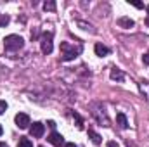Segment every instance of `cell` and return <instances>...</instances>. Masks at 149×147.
<instances>
[{
  "label": "cell",
  "mask_w": 149,
  "mask_h": 147,
  "mask_svg": "<svg viewBox=\"0 0 149 147\" xmlns=\"http://www.w3.org/2000/svg\"><path fill=\"white\" fill-rule=\"evenodd\" d=\"M61 52H63V55H61V59L63 61H71L74 59L80 52H81V45H71V43H68V42H63L61 43Z\"/></svg>",
  "instance_id": "6da1fadb"
},
{
  "label": "cell",
  "mask_w": 149,
  "mask_h": 147,
  "mask_svg": "<svg viewBox=\"0 0 149 147\" xmlns=\"http://www.w3.org/2000/svg\"><path fill=\"white\" fill-rule=\"evenodd\" d=\"M3 47L9 52H16V50H21L24 47V40L19 35H9L3 38Z\"/></svg>",
  "instance_id": "7a4b0ae2"
},
{
  "label": "cell",
  "mask_w": 149,
  "mask_h": 147,
  "mask_svg": "<svg viewBox=\"0 0 149 147\" xmlns=\"http://www.w3.org/2000/svg\"><path fill=\"white\" fill-rule=\"evenodd\" d=\"M40 49H42V52L45 54V55H49L50 52H52V49H54V43H52V33L50 31H45L42 38H40Z\"/></svg>",
  "instance_id": "3957f363"
},
{
  "label": "cell",
  "mask_w": 149,
  "mask_h": 147,
  "mask_svg": "<svg viewBox=\"0 0 149 147\" xmlns=\"http://www.w3.org/2000/svg\"><path fill=\"white\" fill-rule=\"evenodd\" d=\"M14 121H16V126H17V128H21V130H24V128H28V126L31 125V121H30V116H28V114H24V112H19V114H16Z\"/></svg>",
  "instance_id": "277c9868"
},
{
  "label": "cell",
  "mask_w": 149,
  "mask_h": 147,
  "mask_svg": "<svg viewBox=\"0 0 149 147\" xmlns=\"http://www.w3.org/2000/svg\"><path fill=\"white\" fill-rule=\"evenodd\" d=\"M43 132H45V125L40 123V121L33 123V125L30 126V135H31L33 139H40V137L43 135Z\"/></svg>",
  "instance_id": "5b68a950"
},
{
  "label": "cell",
  "mask_w": 149,
  "mask_h": 147,
  "mask_svg": "<svg viewBox=\"0 0 149 147\" xmlns=\"http://www.w3.org/2000/svg\"><path fill=\"white\" fill-rule=\"evenodd\" d=\"M49 142L56 147H61V146H64V137L61 133H57V132H52L49 135Z\"/></svg>",
  "instance_id": "8992f818"
},
{
  "label": "cell",
  "mask_w": 149,
  "mask_h": 147,
  "mask_svg": "<svg viewBox=\"0 0 149 147\" xmlns=\"http://www.w3.org/2000/svg\"><path fill=\"white\" fill-rule=\"evenodd\" d=\"M94 50H95V54H97L99 57H106V55H109V52H111V50H109L106 45H102V43H95Z\"/></svg>",
  "instance_id": "52a82bcc"
},
{
  "label": "cell",
  "mask_w": 149,
  "mask_h": 147,
  "mask_svg": "<svg viewBox=\"0 0 149 147\" xmlns=\"http://www.w3.org/2000/svg\"><path fill=\"white\" fill-rule=\"evenodd\" d=\"M118 26H120V28H125V30H130V28H134V21H132L130 17L123 16V17L118 19Z\"/></svg>",
  "instance_id": "ba28073f"
},
{
  "label": "cell",
  "mask_w": 149,
  "mask_h": 147,
  "mask_svg": "<svg viewBox=\"0 0 149 147\" xmlns=\"http://www.w3.org/2000/svg\"><path fill=\"white\" fill-rule=\"evenodd\" d=\"M116 123H118V126H120L121 130H127V128H128V121H127V116H125L123 112H118V114H116Z\"/></svg>",
  "instance_id": "9c48e42d"
},
{
  "label": "cell",
  "mask_w": 149,
  "mask_h": 147,
  "mask_svg": "<svg viewBox=\"0 0 149 147\" xmlns=\"http://www.w3.org/2000/svg\"><path fill=\"white\" fill-rule=\"evenodd\" d=\"M111 80H116V81H123L125 80V74L121 69H118V68H113L111 69Z\"/></svg>",
  "instance_id": "30bf717a"
},
{
  "label": "cell",
  "mask_w": 149,
  "mask_h": 147,
  "mask_svg": "<svg viewBox=\"0 0 149 147\" xmlns=\"http://www.w3.org/2000/svg\"><path fill=\"white\" fill-rule=\"evenodd\" d=\"M139 90H141V94L149 101V81H142V83H139Z\"/></svg>",
  "instance_id": "8fae6325"
},
{
  "label": "cell",
  "mask_w": 149,
  "mask_h": 147,
  "mask_svg": "<svg viewBox=\"0 0 149 147\" xmlns=\"http://www.w3.org/2000/svg\"><path fill=\"white\" fill-rule=\"evenodd\" d=\"M88 137L92 139V142H94L95 146H99V144L102 142V140H101V135H99V133H95L94 130H88Z\"/></svg>",
  "instance_id": "7c38bea8"
},
{
  "label": "cell",
  "mask_w": 149,
  "mask_h": 147,
  "mask_svg": "<svg viewBox=\"0 0 149 147\" xmlns=\"http://www.w3.org/2000/svg\"><path fill=\"white\" fill-rule=\"evenodd\" d=\"M17 147H33V144H31V140H30V139L21 137V139H19V142H17Z\"/></svg>",
  "instance_id": "4fadbf2b"
},
{
  "label": "cell",
  "mask_w": 149,
  "mask_h": 147,
  "mask_svg": "<svg viewBox=\"0 0 149 147\" xmlns=\"http://www.w3.org/2000/svg\"><path fill=\"white\" fill-rule=\"evenodd\" d=\"M43 9L45 10H56V2H52V0L50 2H45L43 3Z\"/></svg>",
  "instance_id": "5bb4252c"
},
{
  "label": "cell",
  "mask_w": 149,
  "mask_h": 147,
  "mask_svg": "<svg viewBox=\"0 0 149 147\" xmlns=\"http://www.w3.org/2000/svg\"><path fill=\"white\" fill-rule=\"evenodd\" d=\"M78 26H81L83 30H88V31H92V33H94L92 26H90V24H87V23H83V21H78Z\"/></svg>",
  "instance_id": "9a60e30c"
},
{
  "label": "cell",
  "mask_w": 149,
  "mask_h": 147,
  "mask_svg": "<svg viewBox=\"0 0 149 147\" xmlns=\"http://www.w3.org/2000/svg\"><path fill=\"white\" fill-rule=\"evenodd\" d=\"M9 23V16H0V26H5Z\"/></svg>",
  "instance_id": "2e32d148"
},
{
  "label": "cell",
  "mask_w": 149,
  "mask_h": 147,
  "mask_svg": "<svg viewBox=\"0 0 149 147\" xmlns=\"http://www.w3.org/2000/svg\"><path fill=\"white\" fill-rule=\"evenodd\" d=\"M5 109H7V102L5 101H0V114H3Z\"/></svg>",
  "instance_id": "e0dca14e"
},
{
  "label": "cell",
  "mask_w": 149,
  "mask_h": 147,
  "mask_svg": "<svg viewBox=\"0 0 149 147\" xmlns=\"http://www.w3.org/2000/svg\"><path fill=\"white\" fill-rule=\"evenodd\" d=\"M142 62H144V64H148V66H149V52H146V54L142 55Z\"/></svg>",
  "instance_id": "ac0fdd59"
},
{
  "label": "cell",
  "mask_w": 149,
  "mask_h": 147,
  "mask_svg": "<svg viewBox=\"0 0 149 147\" xmlns=\"http://www.w3.org/2000/svg\"><path fill=\"white\" fill-rule=\"evenodd\" d=\"M132 5H134V7H137V9H142V7H144L141 2H132Z\"/></svg>",
  "instance_id": "d6986e66"
},
{
  "label": "cell",
  "mask_w": 149,
  "mask_h": 147,
  "mask_svg": "<svg viewBox=\"0 0 149 147\" xmlns=\"http://www.w3.org/2000/svg\"><path fill=\"white\" fill-rule=\"evenodd\" d=\"M108 147H120V146H118L116 142H113V140H111V142H108Z\"/></svg>",
  "instance_id": "ffe728a7"
},
{
  "label": "cell",
  "mask_w": 149,
  "mask_h": 147,
  "mask_svg": "<svg viewBox=\"0 0 149 147\" xmlns=\"http://www.w3.org/2000/svg\"><path fill=\"white\" fill-rule=\"evenodd\" d=\"M63 147H76V144L74 142H68V144H64Z\"/></svg>",
  "instance_id": "44dd1931"
},
{
  "label": "cell",
  "mask_w": 149,
  "mask_h": 147,
  "mask_svg": "<svg viewBox=\"0 0 149 147\" xmlns=\"http://www.w3.org/2000/svg\"><path fill=\"white\" fill-rule=\"evenodd\" d=\"M0 147H9V146H7L5 142H0Z\"/></svg>",
  "instance_id": "7402d4cb"
},
{
  "label": "cell",
  "mask_w": 149,
  "mask_h": 147,
  "mask_svg": "<svg viewBox=\"0 0 149 147\" xmlns=\"http://www.w3.org/2000/svg\"><path fill=\"white\" fill-rule=\"evenodd\" d=\"M146 24L149 26V14H148V17H146Z\"/></svg>",
  "instance_id": "603a6c76"
},
{
  "label": "cell",
  "mask_w": 149,
  "mask_h": 147,
  "mask_svg": "<svg viewBox=\"0 0 149 147\" xmlns=\"http://www.w3.org/2000/svg\"><path fill=\"white\" fill-rule=\"evenodd\" d=\"M2 133H3V128H2V125H0V135H2Z\"/></svg>",
  "instance_id": "cb8c5ba5"
},
{
  "label": "cell",
  "mask_w": 149,
  "mask_h": 147,
  "mask_svg": "<svg viewBox=\"0 0 149 147\" xmlns=\"http://www.w3.org/2000/svg\"><path fill=\"white\" fill-rule=\"evenodd\" d=\"M146 9H148V14H149V5H148V7H146Z\"/></svg>",
  "instance_id": "d4e9b609"
},
{
  "label": "cell",
  "mask_w": 149,
  "mask_h": 147,
  "mask_svg": "<svg viewBox=\"0 0 149 147\" xmlns=\"http://www.w3.org/2000/svg\"><path fill=\"white\" fill-rule=\"evenodd\" d=\"M40 147H45V146H40Z\"/></svg>",
  "instance_id": "484cf974"
}]
</instances>
